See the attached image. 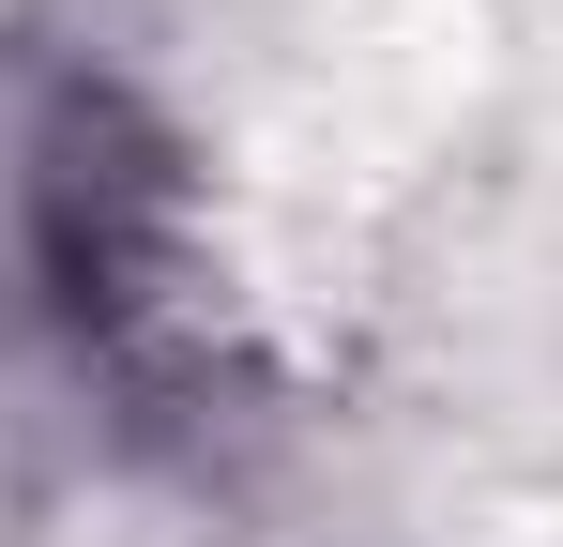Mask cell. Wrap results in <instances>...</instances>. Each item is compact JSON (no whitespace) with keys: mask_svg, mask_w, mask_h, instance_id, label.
Segmentation results:
<instances>
[{"mask_svg":"<svg viewBox=\"0 0 563 547\" xmlns=\"http://www.w3.org/2000/svg\"><path fill=\"white\" fill-rule=\"evenodd\" d=\"M0 274L62 320L77 365H122V380L168 365L198 274V182H184V137L153 122V91L122 77L31 91V122L0 137Z\"/></svg>","mask_w":563,"mask_h":547,"instance_id":"cell-1","label":"cell"}]
</instances>
